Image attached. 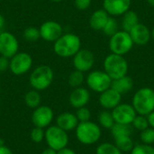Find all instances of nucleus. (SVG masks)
I'll list each match as a JSON object with an SVG mask.
<instances>
[{
  "label": "nucleus",
  "mask_w": 154,
  "mask_h": 154,
  "mask_svg": "<svg viewBox=\"0 0 154 154\" xmlns=\"http://www.w3.org/2000/svg\"><path fill=\"white\" fill-rule=\"evenodd\" d=\"M81 48L79 37L74 33H64L54 42L53 51L56 55L61 58L74 56Z\"/></svg>",
  "instance_id": "1"
},
{
  "label": "nucleus",
  "mask_w": 154,
  "mask_h": 154,
  "mask_svg": "<svg viewBox=\"0 0 154 154\" xmlns=\"http://www.w3.org/2000/svg\"><path fill=\"white\" fill-rule=\"evenodd\" d=\"M75 132L78 141L84 145H93L97 143L102 135L99 125L91 121L79 123Z\"/></svg>",
  "instance_id": "2"
},
{
  "label": "nucleus",
  "mask_w": 154,
  "mask_h": 154,
  "mask_svg": "<svg viewBox=\"0 0 154 154\" xmlns=\"http://www.w3.org/2000/svg\"><path fill=\"white\" fill-rule=\"evenodd\" d=\"M132 106L137 115L148 116L154 111V90L151 88H143L137 90L133 97Z\"/></svg>",
  "instance_id": "3"
},
{
  "label": "nucleus",
  "mask_w": 154,
  "mask_h": 154,
  "mask_svg": "<svg viewBox=\"0 0 154 154\" xmlns=\"http://www.w3.org/2000/svg\"><path fill=\"white\" fill-rule=\"evenodd\" d=\"M54 73L52 69L48 65H40L36 67L30 75L29 82L31 87L37 90H45L52 83Z\"/></svg>",
  "instance_id": "4"
},
{
  "label": "nucleus",
  "mask_w": 154,
  "mask_h": 154,
  "mask_svg": "<svg viewBox=\"0 0 154 154\" xmlns=\"http://www.w3.org/2000/svg\"><path fill=\"white\" fill-rule=\"evenodd\" d=\"M104 69L105 72L113 80L122 78L127 74L128 63L122 55L112 53L105 59Z\"/></svg>",
  "instance_id": "5"
},
{
  "label": "nucleus",
  "mask_w": 154,
  "mask_h": 154,
  "mask_svg": "<svg viewBox=\"0 0 154 154\" xmlns=\"http://www.w3.org/2000/svg\"><path fill=\"white\" fill-rule=\"evenodd\" d=\"M44 140L48 147L58 152L68 146L69 135L58 125H50L45 130Z\"/></svg>",
  "instance_id": "6"
},
{
  "label": "nucleus",
  "mask_w": 154,
  "mask_h": 154,
  "mask_svg": "<svg viewBox=\"0 0 154 154\" xmlns=\"http://www.w3.org/2000/svg\"><path fill=\"white\" fill-rule=\"evenodd\" d=\"M133 45V40L127 32L118 31L116 34L110 37L109 49L112 53L123 56L131 51Z\"/></svg>",
  "instance_id": "7"
},
{
  "label": "nucleus",
  "mask_w": 154,
  "mask_h": 154,
  "mask_svg": "<svg viewBox=\"0 0 154 154\" xmlns=\"http://www.w3.org/2000/svg\"><path fill=\"white\" fill-rule=\"evenodd\" d=\"M32 66V56L27 52H17L10 59L9 69L15 76L27 73Z\"/></svg>",
  "instance_id": "8"
},
{
  "label": "nucleus",
  "mask_w": 154,
  "mask_h": 154,
  "mask_svg": "<svg viewBox=\"0 0 154 154\" xmlns=\"http://www.w3.org/2000/svg\"><path fill=\"white\" fill-rule=\"evenodd\" d=\"M112 79L105 72L101 70H95L90 72L87 78V84L88 88L97 93H102L103 91L111 88Z\"/></svg>",
  "instance_id": "9"
},
{
  "label": "nucleus",
  "mask_w": 154,
  "mask_h": 154,
  "mask_svg": "<svg viewBox=\"0 0 154 154\" xmlns=\"http://www.w3.org/2000/svg\"><path fill=\"white\" fill-rule=\"evenodd\" d=\"M19 42L16 37L9 32H0V55L11 59L18 52Z\"/></svg>",
  "instance_id": "10"
},
{
  "label": "nucleus",
  "mask_w": 154,
  "mask_h": 154,
  "mask_svg": "<svg viewBox=\"0 0 154 154\" xmlns=\"http://www.w3.org/2000/svg\"><path fill=\"white\" fill-rule=\"evenodd\" d=\"M53 118V110L48 106H39L34 108L32 114V122L33 125L43 129L51 125Z\"/></svg>",
  "instance_id": "11"
},
{
  "label": "nucleus",
  "mask_w": 154,
  "mask_h": 154,
  "mask_svg": "<svg viewBox=\"0 0 154 154\" xmlns=\"http://www.w3.org/2000/svg\"><path fill=\"white\" fill-rule=\"evenodd\" d=\"M112 116L116 124L132 125L136 116V112L130 104H119L112 111Z\"/></svg>",
  "instance_id": "12"
},
{
  "label": "nucleus",
  "mask_w": 154,
  "mask_h": 154,
  "mask_svg": "<svg viewBox=\"0 0 154 154\" xmlns=\"http://www.w3.org/2000/svg\"><path fill=\"white\" fill-rule=\"evenodd\" d=\"M95 57L92 51L87 49H80L73 56V65L75 69L81 72H87L90 70L94 65Z\"/></svg>",
  "instance_id": "13"
},
{
  "label": "nucleus",
  "mask_w": 154,
  "mask_h": 154,
  "mask_svg": "<svg viewBox=\"0 0 154 154\" xmlns=\"http://www.w3.org/2000/svg\"><path fill=\"white\" fill-rule=\"evenodd\" d=\"M41 38L47 42H55L58 40L62 34V27L61 25L55 21H46L44 22L41 27L39 28Z\"/></svg>",
  "instance_id": "14"
},
{
  "label": "nucleus",
  "mask_w": 154,
  "mask_h": 154,
  "mask_svg": "<svg viewBox=\"0 0 154 154\" xmlns=\"http://www.w3.org/2000/svg\"><path fill=\"white\" fill-rule=\"evenodd\" d=\"M121 99L122 95L112 88H109L108 89L100 93L98 101L100 106L105 110H113L121 103Z\"/></svg>",
  "instance_id": "15"
},
{
  "label": "nucleus",
  "mask_w": 154,
  "mask_h": 154,
  "mask_svg": "<svg viewBox=\"0 0 154 154\" xmlns=\"http://www.w3.org/2000/svg\"><path fill=\"white\" fill-rule=\"evenodd\" d=\"M89 99H90L89 91L85 88L79 87L72 90L69 97V102L72 107L78 109L86 106L87 104L89 102Z\"/></svg>",
  "instance_id": "16"
},
{
  "label": "nucleus",
  "mask_w": 154,
  "mask_h": 154,
  "mask_svg": "<svg viewBox=\"0 0 154 154\" xmlns=\"http://www.w3.org/2000/svg\"><path fill=\"white\" fill-rule=\"evenodd\" d=\"M103 5L108 14L117 16L128 11L131 0H104Z\"/></svg>",
  "instance_id": "17"
},
{
  "label": "nucleus",
  "mask_w": 154,
  "mask_h": 154,
  "mask_svg": "<svg viewBox=\"0 0 154 154\" xmlns=\"http://www.w3.org/2000/svg\"><path fill=\"white\" fill-rule=\"evenodd\" d=\"M129 34L133 42L137 45H145L151 39V32L148 27L143 23H137L129 32Z\"/></svg>",
  "instance_id": "18"
},
{
  "label": "nucleus",
  "mask_w": 154,
  "mask_h": 154,
  "mask_svg": "<svg viewBox=\"0 0 154 154\" xmlns=\"http://www.w3.org/2000/svg\"><path fill=\"white\" fill-rule=\"evenodd\" d=\"M79 120L75 114L70 112H63L56 118V125L66 132H70L76 129L79 125Z\"/></svg>",
  "instance_id": "19"
},
{
  "label": "nucleus",
  "mask_w": 154,
  "mask_h": 154,
  "mask_svg": "<svg viewBox=\"0 0 154 154\" xmlns=\"http://www.w3.org/2000/svg\"><path fill=\"white\" fill-rule=\"evenodd\" d=\"M109 16L107 12L105 9H99L95 11L90 19H89V24L90 27L95 31H102L105 27Z\"/></svg>",
  "instance_id": "20"
},
{
  "label": "nucleus",
  "mask_w": 154,
  "mask_h": 154,
  "mask_svg": "<svg viewBox=\"0 0 154 154\" xmlns=\"http://www.w3.org/2000/svg\"><path fill=\"white\" fill-rule=\"evenodd\" d=\"M133 87L134 80L131 77H128L127 75L116 79H113L111 83V88L121 95L128 93L133 88Z\"/></svg>",
  "instance_id": "21"
},
{
  "label": "nucleus",
  "mask_w": 154,
  "mask_h": 154,
  "mask_svg": "<svg viewBox=\"0 0 154 154\" xmlns=\"http://www.w3.org/2000/svg\"><path fill=\"white\" fill-rule=\"evenodd\" d=\"M137 23H139V18L135 12L127 11L124 14L123 19H122L123 31L129 32Z\"/></svg>",
  "instance_id": "22"
},
{
  "label": "nucleus",
  "mask_w": 154,
  "mask_h": 154,
  "mask_svg": "<svg viewBox=\"0 0 154 154\" xmlns=\"http://www.w3.org/2000/svg\"><path fill=\"white\" fill-rule=\"evenodd\" d=\"M133 129L134 128L132 125H124V124L116 123L110 130L115 139V138L121 137V136H131L133 133Z\"/></svg>",
  "instance_id": "23"
},
{
  "label": "nucleus",
  "mask_w": 154,
  "mask_h": 154,
  "mask_svg": "<svg viewBox=\"0 0 154 154\" xmlns=\"http://www.w3.org/2000/svg\"><path fill=\"white\" fill-rule=\"evenodd\" d=\"M24 102L28 107L32 108V109L41 106L42 97H41L39 91H37L35 89L28 91L24 96Z\"/></svg>",
  "instance_id": "24"
},
{
  "label": "nucleus",
  "mask_w": 154,
  "mask_h": 154,
  "mask_svg": "<svg viewBox=\"0 0 154 154\" xmlns=\"http://www.w3.org/2000/svg\"><path fill=\"white\" fill-rule=\"evenodd\" d=\"M115 145L122 152H126L132 151L134 146V143L131 136H121L115 138Z\"/></svg>",
  "instance_id": "25"
},
{
  "label": "nucleus",
  "mask_w": 154,
  "mask_h": 154,
  "mask_svg": "<svg viewBox=\"0 0 154 154\" xmlns=\"http://www.w3.org/2000/svg\"><path fill=\"white\" fill-rule=\"evenodd\" d=\"M98 123L100 127L110 130L116 124L114 117L112 116V112L110 110L102 111L98 116Z\"/></svg>",
  "instance_id": "26"
},
{
  "label": "nucleus",
  "mask_w": 154,
  "mask_h": 154,
  "mask_svg": "<svg viewBox=\"0 0 154 154\" xmlns=\"http://www.w3.org/2000/svg\"><path fill=\"white\" fill-rule=\"evenodd\" d=\"M96 154H123V152L111 143H103L96 150Z\"/></svg>",
  "instance_id": "27"
},
{
  "label": "nucleus",
  "mask_w": 154,
  "mask_h": 154,
  "mask_svg": "<svg viewBox=\"0 0 154 154\" xmlns=\"http://www.w3.org/2000/svg\"><path fill=\"white\" fill-rule=\"evenodd\" d=\"M68 82H69V85L73 88L81 87V85L84 82V73L79 70L75 69L69 74Z\"/></svg>",
  "instance_id": "28"
},
{
  "label": "nucleus",
  "mask_w": 154,
  "mask_h": 154,
  "mask_svg": "<svg viewBox=\"0 0 154 154\" xmlns=\"http://www.w3.org/2000/svg\"><path fill=\"white\" fill-rule=\"evenodd\" d=\"M104 33L107 36H113L118 32V23L116 18L114 17H109L105 27L102 30Z\"/></svg>",
  "instance_id": "29"
},
{
  "label": "nucleus",
  "mask_w": 154,
  "mask_h": 154,
  "mask_svg": "<svg viewBox=\"0 0 154 154\" xmlns=\"http://www.w3.org/2000/svg\"><path fill=\"white\" fill-rule=\"evenodd\" d=\"M132 126L133 128H134L137 131H143L146 128L149 127V123H148V119L146 116H142V115H136L135 118L134 119L133 123H132Z\"/></svg>",
  "instance_id": "30"
},
{
  "label": "nucleus",
  "mask_w": 154,
  "mask_h": 154,
  "mask_svg": "<svg viewBox=\"0 0 154 154\" xmlns=\"http://www.w3.org/2000/svg\"><path fill=\"white\" fill-rule=\"evenodd\" d=\"M23 38L27 42H36L41 38L40 30L34 26H29L23 31Z\"/></svg>",
  "instance_id": "31"
},
{
  "label": "nucleus",
  "mask_w": 154,
  "mask_h": 154,
  "mask_svg": "<svg viewBox=\"0 0 154 154\" xmlns=\"http://www.w3.org/2000/svg\"><path fill=\"white\" fill-rule=\"evenodd\" d=\"M140 139L142 143L152 145L154 143V129L152 127H148L145 130L142 131L140 134Z\"/></svg>",
  "instance_id": "32"
},
{
  "label": "nucleus",
  "mask_w": 154,
  "mask_h": 154,
  "mask_svg": "<svg viewBox=\"0 0 154 154\" xmlns=\"http://www.w3.org/2000/svg\"><path fill=\"white\" fill-rule=\"evenodd\" d=\"M130 154H154V147L149 144H137L134 145Z\"/></svg>",
  "instance_id": "33"
},
{
  "label": "nucleus",
  "mask_w": 154,
  "mask_h": 154,
  "mask_svg": "<svg viewBox=\"0 0 154 154\" xmlns=\"http://www.w3.org/2000/svg\"><path fill=\"white\" fill-rule=\"evenodd\" d=\"M45 136V130L41 127L34 126L33 129L31 132V139L33 143H40L44 140Z\"/></svg>",
  "instance_id": "34"
},
{
  "label": "nucleus",
  "mask_w": 154,
  "mask_h": 154,
  "mask_svg": "<svg viewBox=\"0 0 154 154\" xmlns=\"http://www.w3.org/2000/svg\"><path fill=\"white\" fill-rule=\"evenodd\" d=\"M75 115H76V116H77V118H78V120H79V123L90 121L91 112H90V110H89L88 107H86V106L78 108Z\"/></svg>",
  "instance_id": "35"
},
{
  "label": "nucleus",
  "mask_w": 154,
  "mask_h": 154,
  "mask_svg": "<svg viewBox=\"0 0 154 154\" xmlns=\"http://www.w3.org/2000/svg\"><path fill=\"white\" fill-rule=\"evenodd\" d=\"M74 4L79 10L83 11V10H87L90 6L91 0H74Z\"/></svg>",
  "instance_id": "36"
},
{
  "label": "nucleus",
  "mask_w": 154,
  "mask_h": 154,
  "mask_svg": "<svg viewBox=\"0 0 154 154\" xmlns=\"http://www.w3.org/2000/svg\"><path fill=\"white\" fill-rule=\"evenodd\" d=\"M10 65V59L0 55V72H5L7 69H9Z\"/></svg>",
  "instance_id": "37"
},
{
  "label": "nucleus",
  "mask_w": 154,
  "mask_h": 154,
  "mask_svg": "<svg viewBox=\"0 0 154 154\" xmlns=\"http://www.w3.org/2000/svg\"><path fill=\"white\" fill-rule=\"evenodd\" d=\"M0 154H14L12 150L5 144H0Z\"/></svg>",
  "instance_id": "38"
},
{
  "label": "nucleus",
  "mask_w": 154,
  "mask_h": 154,
  "mask_svg": "<svg viewBox=\"0 0 154 154\" xmlns=\"http://www.w3.org/2000/svg\"><path fill=\"white\" fill-rule=\"evenodd\" d=\"M57 154H77V153H76V152H75L74 150H72V149H70V148H68V147H65V148H63V149H61V150L58 151V152H57Z\"/></svg>",
  "instance_id": "39"
},
{
  "label": "nucleus",
  "mask_w": 154,
  "mask_h": 154,
  "mask_svg": "<svg viewBox=\"0 0 154 154\" xmlns=\"http://www.w3.org/2000/svg\"><path fill=\"white\" fill-rule=\"evenodd\" d=\"M147 119H148L149 126L154 129V111H152L151 114H149L147 116Z\"/></svg>",
  "instance_id": "40"
},
{
  "label": "nucleus",
  "mask_w": 154,
  "mask_h": 154,
  "mask_svg": "<svg viewBox=\"0 0 154 154\" xmlns=\"http://www.w3.org/2000/svg\"><path fill=\"white\" fill-rule=\"evenodd\" d=\"M41 154H57V151H55V150H53V149L48 147V148H46L45 150H43Z\"/></svg>",
  "instance_id": "41"
},
{
  "label": "nucleus",
  "mask_w": 154,
  "mask_h": 154,
  "mask_svg": "<svg viewBox=\"0 0 154 154\" xmlns=\"http://www.w3.org/2000/svg\"><path fill=\"white\" fill-rule=\"evenodd\" d=\"M5 18H4V16L0 14V31L4 28V26H5Z\"/></svg>",
  "instance_id": "42"
},
{
  "label": "nucleus",
  "mask_w": 154,
  "mask_h": 154,
  "mask_svg": "<svg viewBox=\"0 0 154 154\" xmlns=\"http://www.w3.org/2000/svg\"><path fill=\"white\" fill-rule=\"evenodd\" d=\"M147 2H148L152 6H154V0H147Z\"/></svg>",
  "instance_id": "43"
},
{
  "label": "nucleus",
  "mask_w": 154,
  "mask_h": 154,
  "mask_svg": "<svg viewBox=\"0 0 154 154\" xmlns=\"http://www.w3.org/2000/svg\"><path fill=\"white\" fill-rule=\"evenodd\" d=\"M151 37H152V39L154 40V28L152 29V32H151Z\"/></svg>",
  "instance_id": "44"
},
{
  "label": "nucleus",
  "mask_w": 154,
  "mask_h": 154,
  "mask_svg": "<svg viewBox=\"0 0 154 154\" xmlns=\"http://www.w3.org/2000/svg\"><path fill=\"white\" fill-rule=\"evenodd\" d=\"M51 2H54V3H59V2H61L62 0H51Z\"/></svg>",
  "instance_id": "45"
}]
</instances>
